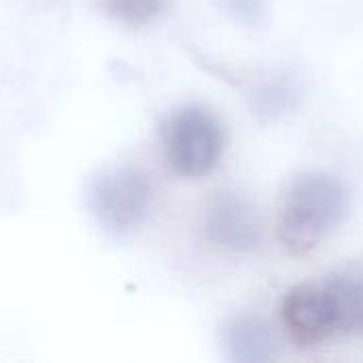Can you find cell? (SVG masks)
<instances>
[{"label": "cell", "mask_w": 363, "mask_h": 363, "mask_svg": "<svg viewBox=\"0 0 363 363\" xmlns=\"http://www.w3.org/2000/svg\"><path fill=\"white\" fill-rule=\"evenodd\" d=\"M349 191L332 174H304L289 189L279 221V236L291 253L315 249L347 215Z\"/></svg>", "instance_id": "1"}, {"label": "cell", "mask_w": 363, "mask_h": 363, "mask_svg": "<svg viewBox=\"0 0 363 363\" xmlns=\"http://www.w3.org/2000/svg\"><path fill=\"white\" fill-rule=\"evenodd\" d=\"M153 189L134 166H108L96 172L85 187V204L96 221L113 232L128 234L143 225L151 211Z\"/></svg>", "instance_id": "2"}, {"label": "cell", "mask_w": 363, "mask_h": 363, "mask_svg": "<svg viewBox=\"0 0 363 363\" xmlns=\"http://www.w3.org/2000/svg\"><path fill=\"white\" fill-rule=\"evenodd\" d=\"M162 145L168 166L187 179L208 174L225 145L223 125L202 106H185L162 125Z\"/></svg>", "instance_id": "3"}, {"label": "cell", "mask_w": 363, "mask_h": 363, "mask_svg": "<svg viewBox=\"0 0 363 363\" xmlns=\"http://www.w3.org/2000/svg\"><path fill=\"white\" fill-rule=\"evenodd\" d=\"M283 323L296 345L313 347L338 334L332 296L325 283L294 287L283 300Z\"/></svg>", "instance_id": "4"}, {"label": "cell", "mask_w": 363, "mask_h": 363, "mask_svg": "<svg viewBox=\"0 0 363 363\" xmlns=\"http://www.w3.org/2000/svg\"><path fill=\"white\" fill-rule=\"evenodd\" d=\"M204 234L206 238L228 251H251L262 238V221L255 206L236 196H217L204 213Z\"/></svg>", "instance_id": "5"}, {"label": "cell", "mask_w": 363, "mask_h": 363, "mask_svg": "<svg viewBox=\"0 0 363 363\" xmlns=\"http://www.w3.org/2000/svg\"><path fill=\"white\" fill-rule=\"evenodd\" d=\"M225 347L236 363H264L277 355L272 332L255 319L234 321L225 332Z\"/></svg>", "instance_id": "6"}, {"label": "cell", "mask_w": 363, "mask_h": 363, "mask_svg": "<svg viewBox=\"0 0 363 363\" xmlns=\"http://www.w3.org/2000/svg\"><path fill=\"white\" fill-rule=\"evenodd\" d=\"M325 285L334 304L336 330L340 334H363V274H334Z\"/></svg>", "instance_id": "7"}, {"label": "cell", "mask_w": 363, "mask_h": 363, "mask_svg": "<svg viewBox=\"0 0 363 363\" xmlns=\"http://www.w3.org/2000/svg\"><path fill=\"white\" fill-rule=\"evenodd\" d=\"M166 4L168 0H104V6L115 21L132 28L153 21Z\"/></svg>", "instance_id": "8"}, {"label": "cell", "mask_w": 363, "mask_h": 363, "mask_svg": "<svg viewBox=\"0 0 363 363\" xmlns=\"http://www.w3.org/2000/svg\"><path fill=\"white\" fill-rule=\"evenodd\" d=\"M219 4L242 23H259L266 11V0H219Z\"/></svg>", "instance_id": "9"}]
</instances>
